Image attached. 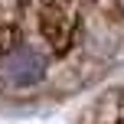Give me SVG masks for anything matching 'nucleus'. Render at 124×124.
<instances>
[{"instance_id":"1","label":"nucleus","mask_w":124,"mask_h":124,"mask_svg":"<svg viewBox=\"0 0 124 124\" xmlns=\"http://www.w3.org/2000/svg\"><path fill=\"white\" fill-rule=\"evenodd\" d=\"M3 75L10 78V85H16V88H33L36 82H43L46 62L39 59L33 49H20V52H10V56H7Z\"/></svg>"}]
</instances>
